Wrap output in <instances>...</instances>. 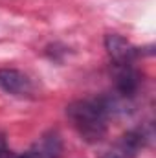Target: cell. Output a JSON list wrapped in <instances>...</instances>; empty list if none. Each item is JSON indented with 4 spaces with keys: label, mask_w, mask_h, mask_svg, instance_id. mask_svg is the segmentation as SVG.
<instances>
[{
    "label": "cell",
    "mask_w": 156,
    "mask_h": 158,
    "mask_svg": "<svg viewBox=\"0 0 156 158\" xmlns=\"http://www.w3.org/2000/svg\"><path fill=\"white\" fill-rule=\"evenodd\" d=\"M114 103L109 98H86L74 101L68 109L66 114L72 119L76 131L90 142L96 143L105 138L107 129H109V118L112 114Z\"/></svg>",
    "instance_id": "obj_1"
},
{
    "label": "cell",
    "mask_w": 156,
    "mask_h": 158,
    "mask_svg": "<svg viewBox=\"0 0 156 158\" xmlns=\"http://www.w3.org/2000/svg\"><path fill=\"white\" fill-rule=\"evenodd\" d=\"M0 88L17 98H31L35 92L33 81L15 68H0Z\"/></svg>",
    "instance_id": "obj_2"
},
{
    "label": "cell",
    "mask_w": 156,
    "mask_h": 158,
    "mask_svg": "<svg viewBox=\"0 0 156 158\" xmlns=\"http://www.w3.org/2000/svg\"><path fill=\"white\" fill-rule=\"evenodd\" d=\"M63 153V140L57 131H48L17 158H59Z\"/></svg>",
    "instance_id": "obj_3"
},
{
    "label": "cell",
    "mask_w": 156,
    "mask_h": 158,
    "mask_svg": "<svg viewBox=\"0 0 156 158\" xmlns=\"http://www.w3.org/2000/svg\"><path fill=\"white\" fill-rule=\"evenodd\" d=\"M105 48L112 57L114 64H130L132 59L138 55V48H134L125 37L116 33H110L105 37Z\"/></svg>",
    "instance_id": "obj_4"
},
{
    "label": "cell",
    "mask_w": 156,
    "mask_h": 158,
    "mask_svg": "<svg viewBox=\"0 0 156 158\" xmlns=\"http://www.w3.org/2000/svg\"><path fill=\"white\" fill-rule=\"evenodd\" d=\"M0 158H17V155H13L11 151H7V149L0 147Z\"/></svg>",
    "instance_id": "obj_5"
},
{
    "label": "cell",
    "mask_w": 156,
    "mask_h": 158,
    "mask_svg": "<svg viewBox=\"0 0 156 158\" xmlns=\"http://www.w3.org/2000/svg\"><path fill=\"white\" fill-rule=\"evenodd\" d=\"M105 158H121V156H117V155H114V153H110V155H107Z\"/></svg>",
    "instance_id": "obj_6"
}]
</instances>
